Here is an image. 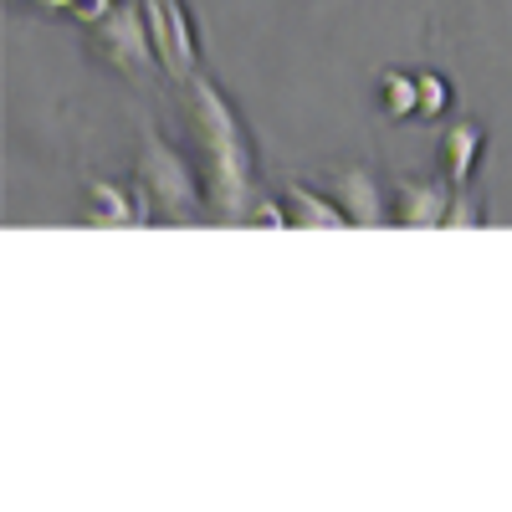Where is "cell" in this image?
Wrapping results in <instances>:
<instances>
[{
    "mask_svg": "<svg viewBox=\"0 0 512 512\" xmlns=\"http://www.w3.org/2000/svg\"><path fill=\"white\" fill-rule=\"evenodd\" d=\"M246 226H292V221H287V205H277V200H251Z\"/></svg>",
    "mask_w": 512,
    "mask_h": 512,
    "instance_id": "cell-13",
    "label": "cell"
},
{
    "mask_svg": "<svg viewBox=\"0 0 512 512\" xmlns=\"http://www.w3.org/2000/svg\"><path fill=\"white\" fill-rule=\"evenodd\" d=\"M415 88H420V118H446L451 103H456V88H451V77L446 72H415Z\"/></svg>",
    "mask_w": 512,
    "mask_h": 512,
    "instance_id": "cell-11",
    "label": "cell"
},
{
    "mask_svg": "<svg viewBox=\"0 0 512 512\" xmlns=\"http://www.w3.org/2000/svg\"><path fill=\"white\" fill-rule=\"evenodd\" d=\"M328 195L333 205L349 216V226H379L390 221V195H379V180L364 164H338L328 175Z\"/></svg>",
    "mask_w": 512,
    "mask_h": 512,
    "instance_id": "cell-6",
    "label": "cell"
},
{
    "mask_svg": "<svg viewBox=\"0 0 512 512\" xmlns=\"http://www.w3.org/2000/svg\"><path fill=\"white\" fill-rule=\"evenodd\" d=\"M180 88H185V123H190V134L200 144L205 210L216 221H246L251 185H256V159H251L246 128H241L231 98L205 72H190Z\"/></svg>",
    "mask_w": 512,
    "mask_h": 512,
    "instance_id": "cell-1",
    "label": "cell"
},
{
    "mask_svg": "<svg viewBox=\"0 0 512 512\" xmlns=\"http://www.w3.org/2000/svg\"><path fill=\"white\" fill-rule=\"evenodd\" d=\"M446 226H482V200L466 190H451V205H446Z\"/></svg>",
    "mask_w": 512,
    "mask_h": 512,
    "instance_id": "cell-12",
    "label": "cell"
},
{
    "mask_svg": "<svg viewBox=\"0 0 512 512\" xmlns=\"http://www.w3.org/2000/svg\"><path fill=\"white\" fill-rule=\"evenodd\" d=\"M446 205H451V185L405 175L390 185V226H446Z\"/></svg>",
    "mask_w": 512,
    "mask_h": 512,
    "instance_id": "cell-7",
    "label": "cell"
},
{
    "mask_svg": "<svg viewBox=\"0 0 512 512\" xmlns=\"http://www.w3.org/2000/svg\"><path fill=\"white\" fill-rule=\"evenodd\" d=\"M88 47L98 62H108L123 82H149L159 67L154 57V41H149V21H144V6H113L103 21L88 26Z\"/></svg>",
    "mask_w": 512,
    "mask_h": 512,
    "instance_id": "cell-3",
    "label": "cell"
},
{
    "mask_svg": "<svg viewBox=\"0 0 512 512\" xmlns=\"http://www.w3.org/2000/svg\"><path fill=\"white\" fill-rule=\"evenodd\" d=\"M374 103H379V113L390 118V123H410V118H420L415 72H405V67H384V72L374 77Z\"/></svg>",
    "mask_w": 512,
    "mask_h": 512,
    "instance_id": "cell-10",
    "label": "cell"
},
{
    "mask_svg": "<svg viewBox=\"0 0 512 512\" xmlns=\"http://www.w3.org/2000/svg\"><path fill=\"white\" fill-rule=\"evenodd\" d=\"M36 6H41V11H57V16H67L72 0H36Z\"/></svg>",
    "mask_w": 512,
    "mask_h": 512,
    "instance_id": "cell-14",
    "label": "cell"
},
{
    "mask_svg": "<svg viewBox=\"0 0 512 512\" xmlns=\"http://www.w3.org/2000/svg\"><path fill=\"white\" fill-rule=\"evenodd\" d=\"M487 159V128L477 118H456L446 134L436 139V169L451 190H466L477 180V169Z\"/></svg>",
    "mask_w": 512,
    "mask_h": 512,
    "instance_id": "cell-5",
    "label": "cell"
},
{
    "mask_svg": "<svg viewBox=\"0 0 512 512\" xmlns=\"http://www.w3.org/2000/svg\"><path fill=\"white\" fill-rule=\"evenodd\" d=\"M82 221L88 226H128V221H144V205H134L128 190L113 180H88L82 185Z\"/></svg>",
    "mask_w": 512,
    "mask_h": 512,
    "instance_id": "cell-8",
    "label": "cell"
},
{
    "mask_svg": "<svg viewBox=\"0 0 512 512\" xmlns=\"http://www.w3.org/2000/svg\"><path fill=\"white\" fill-rule=\"evenodd\" d=\"M282 205H287V221L292 226H308V231H318V226H349V216L333 205V195L328 190L318 195L308 180H292L287 195H282Z\"/></svg>",
    "mask_w": 512,
    "mask_h": 512,
    "instance_id": "cell-9",
    "label": "cell"
},
{
    "mask_svg": "<svg viewBox=\"0 0 512 512\" xmlns=\"http://www.w3.org/2000/svg\"><path fill=\"white\" fill-rule=\"evenodd\" d=\"M134 185H139V195H144V216H149V205H159L164 216H195V210H205L200 180L190 175V164H185L175 149H169V144L154 134V128L144 134Z\"/></svg>",
    "mask_w": 512,
    "mask_h": 512,
    "instance_id": "cell-2",
    "label": "cell"
},
{
    "mask_svg": "<svg viewBox=\"0 0 512 512\" xmlns=\"http://www.w3.org/2000/svg\"><path fill=\"white\" fill-rule=\"evenodd\" d=\"M144 21H149V41H154V57L164 67L169 82H185L190 72H200V26L195 11L185 0H139Z\"/></svg>",
    "mask_w": 512,
    "mask_h": 512,
    "instance_id": "cell-4",
    "label": "cell"
}]
</instances>
